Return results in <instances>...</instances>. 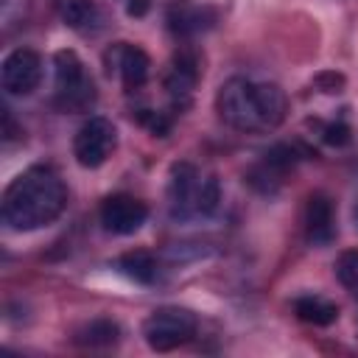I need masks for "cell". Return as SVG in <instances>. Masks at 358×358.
Returning <instances> with one entry per match:
<instances>
[{
	"label": "cell",
	"instance_id": "1",
	"mask_svg": "<svg viewBox=\"0 0 358 358\" xmlns=\"http://www.w3.org/2000/svg\"><path fill=\"white\" fill-rule=\"evenodd\" d=\"M67 207V187L50 165L22 171L3 193V221L17 232L53 224Z\"/></svg>",
	"mask_w": 358,
	"mask_h": 358
},
{
	"label": "cell",
	"instance_id": "2",
	"mask_svg": "<svg viewBox=\"0 0 358 358\" xmlns=\"http://www.w3.org/2000/svg\"><path fill=\"white\" fill-rule=\"evenodd\" d=\"M288 98L277 84L229 78L218 90V115L238 131H271L285 120Z\"/></svg>",
	"mask_w": 358,
	"mask_h": 358
},
{
	"label": "cell",
	"instance_id": "3",
	"mask_svg": "<svg viewBox=\"0 0 358 358\" xmlns=\"http://www.w3.org/2000/svg\"><path fill=\"white\" fill-rule=\"evenodd\" d=\"M218 199H221V190L213 173H204L190 162H176L171 168V182H168L171 218L190 221V218L210 215L218 207Z\"/></svg>",
	"mask_w": 358,
	"mask_h": 358
},
{
	"label": "cell",
	"instance_id": "4",
	"mask_svg": "<svg viewBox=\"0 0 358 358\" xmlns=\"http://www.w3.org/2000/svg\"><path fill=\"white\" fill-rule=\"evenodd\" d=\"M56 90L53 106L62 112H87L95 103V84L76 50H59L53 56Z\"/></svg>",
	"mask_w": 358,
	"mask_h": 358
},
{
	"label": "cell",
	"instance_id": "5",
	"mask_svg": "<svg viewBox=\"0 0 358 358\" xmlns=\"http://www.w3.org/2000/svg\"><path fill=\"white\" fill-rule=\"evenodd\" d=\"M199 330V319L193 310L179 308V305H165L157 308L145 322H143V336L145 344L157 352H168L176 350L182 344H187Z\"/></svg>",
	"mask_w": 358,
	"mask_h": 358
},
{
	"label": "cell",
	"instance_id": "6",
	"mask_svg": "<svg viewBox=\"0 0 358 358\" xmlns=\"http://www.w3.org/2000/svg\"><path fill=\"white\" fill-rule=\"evenodd\" d=\"M117 145V131L112 120L106 117H90L81 123V129L73 137V154L81 168H98L103 165Z\"/></svg>",
	"mask_w": 358,
	"mask_h": 358
},
{
	"label": "cell",
	"instance_id": "7",
	"mask_svg": "<svg viewBox=\"0 0 358 358\" xmlns=\"http://www.w3.org/2000/svg\"><path fill=\"white\" fill-rule=\"evenodd\" d=\"M0 81L8 95H31L42 81V59L31 48H17L3 59Z\"/></svg>",
	"mask_w": 358,
	"mask_h": 358
},
{
	"label": "cell",
	"instance_id": "8",
	"mask_svg": "<svg viewBox=\"0 0 358 358\" xmlns=\"http://www.w3.org/2000/svg\"><path fill=\"white\" fill-rule=\"evenodd\" d=\"M106 70L109 76L115 73L126 90H140L148 81L151 73V59L143 48L129 45V42H115L106 50Z\"/></svg>",
	"mask_w": 358,
	"mask_h": 358
},
{
	"label": "cell",
	"instance_id": "9",
	"mask_svg": "<svg viewBox=\"0 0 358 358\" xmlns=\"http://www.w3.org/2000/svg\"><path fill=\"white\" fill-rule=\"evenodd\" d=\"M145 218H148L145 201L129 193H115L101 204V224L112 235H131L145 224Z\"/></svg>",
	"mask_w": 358,
	"mask_h": 358
},
{
	"label": "cell",
	"instance_id": "10",
	"mask_svg": "<svg viewBox=\"0 0 358 358\" xmlns=\"http://www.w3.org/2000/svg\"><path fill=\"white\" fill-rule=\"evenodd\" d=\"M199 56L193 50H182L173 56L171 62V70H168V78H165V92L171 98V103L176 109H185L190 103V95H193V87L199 81Z\"/></svg>",
	"mask_w": 358,
	"mask_h": 358
},
{
	"label": "cell",
	"instance_id": "11",
	"mask_svg": "<svg viewBox=\"0 0 358 358\" xmlns=\"http://www.w3.org/2000/svg\"><path fill=\"white\" fill-rule=\"evenodd\" d=\"M296 148L294 145H285V143H280V145H271L266 154H263V159L252 168V173H249V182L255 185V187H260V190H274L280 182H282V176L296 165Z\"/></svg>",
	"mask_w": 358,
	"mask_h": 358
},
{
	"label": "cell",
	"instance_id": "12",
	"mask_svg": "<svg viewBox=\"0 0 358 358\" xmlns=\"http://www.w3.org/2000/svg\"><path fill=\"white\" fill-rule=\"evenodd\" d=\"M305 238L313 246H327L336 238V207L324 193H313L305 204Z\"/></svg>",
	"mask_w": 358,
	"mask_h": 358
},
{
	"label": "cell",
	"instance_id": "13",
	"mask_svg": "<svg viewBox=\"0 0 358 358\" xmlns=\"http://www.w3.org/2000/svg\"><path fill=\"white\" fill-rule=\"evenodd\" d=\"M215 11L207 6H193V3H173L168 8V28L176 36H196L207 28H213Z\"/></svg>",
	"mask_w": 358,
	"mask_h": 358
},
{
	"label": "cell",
	"instance_id": "14",
	"mask_svg": "<svg viewBox=\"0 0 358 358\" xmlns=\"http://www.w3.org/2000/svg\"><path fill=\"white\" fill-rule=\"evenodd\" d=\"M56 14L67 28H73L84 36L95 34L103 25V17H101V8L95 0H56Z\"/></svg>",
	"mask_w": 358,
	"mask_h": 358
},
{
	"label": "cell",
	"instance_id": "15",
	"mask_svg": "<svg viewBox=\"0 0 358 358\" xmlns=\"http://www.w3.org/2000/svg\"><path fill=\"white\" fill-rule=\"evenodd\" d=\"M294 313L308 322V324H316V327H327L338 319V308L330 302V299H322V296H299L294 299Z\"/></svg>",
	"mask_w": 358,
	"mask_h": 358
},
{
	"label": "cell",
	"instance_id": "16",
	"mask_svg": "<svg viewBox=\"0 0 358 358\" xmlns=\"http://www.w3.org/2000/svg\"><path fill=\"white\" fill-rule=\"evenodd\" d=\"M117 268L134 280V282H143V285H151L157 280V260L148 255V252H129L117 260Z\"/></svg>",
	"mask_w": 358,
	"mask_h": 358
},
{
	"label": "cell",
	"instance_id": "17",
	"mask_svg": "<svg viewBox=\"0 0 358 358\" xmlns=\"http://www.w3.org/2000/svg\"><path fill=\"white\" fill-rule=\"evenodd\" d=\"M117 336H120V327L112 319H92L76 333V341L84 347H109L117 341Z\"/></svg>",
	"mask_w": 358,
	"mask_h": 358
},
{
	"label": "cell",
	"instance_id": "18",
	"mask_svg": "<svg viewBox=\"0 0 358 358\" xmlns=\"http://www.w3.org/2000/svg\"><path fill=\"white\" fill-rule=\"evenodd\" d=\"M333 268H336L338 282H341L350 294L358 296V249H347V252H341Z\"/></svg>",
	"mask_w": 358,
	"mask_h": 358
},
{
	"label": "cell",
	"instance_id": "19",
	"mask_svg": "<svg viewBox=\"0 0 358 358\" xmlns=\"http://www.w3.org/2000/svg\"><path fill=\"white\" fill-rule=\"evenodd\" d=\"M316 126L322 129L324 143H330V145H347L350 143V126L347 123L336 120V123H316Z\"/></svg>",
	"mask_w": 358,
	"mask_h": 358
},
{
	"label": "cell",
	"instance_id": "20",
	"mask_svg": "<svg viewBox=\"0 0 358 358\" xmlns=\"http://www.w3.org/2000/svg\"><path fill=\"white\" fill-rule=\"evenodd\" d=\"M123 3H126V11L131 17H143L148 11V0H123Z\"/></svg>",
	"mask_w": 358,
	"mask_h": 358
},
{
	"label": "cell",
	"instance_id": "21",
	"mask_svg": "<svg viewBox=\"0 0 358 358\" xmlns=\"http://www.w3.org/2000/svg\"><path fill=\"white\" fill-rule=\"evenodd\" d=\"M355 218H358V210H355Z\"/></svg>",
	"mask_w": 358,
	"mask_h": 358
}]
</instances>
